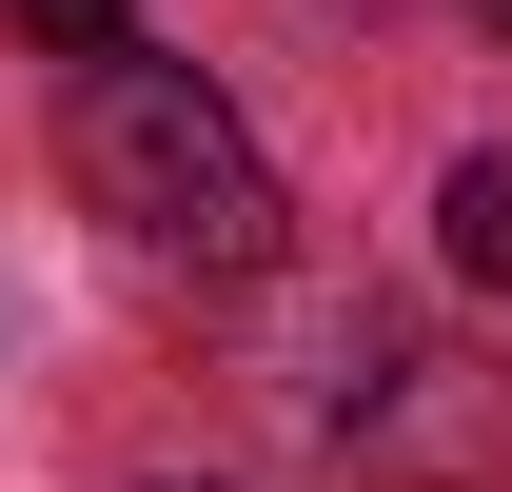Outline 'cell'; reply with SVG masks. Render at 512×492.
Instances as JSON below:
<instances>
[{
	"instance_id": "obj_4",
	"label": "cell",
	"mask_w": 512,
	"mask_h": 492,
	"mask_svg": "<svg viewBox=\"0 0 512 492\" xmlns=\"http://www.w3.org/2000/svg\"><path fill=\"white\" fill-rule=\"evenodd\" d=\"M473 20H493V40H512V0H473Z\"/></svg>"
},
{
	"instance_id": "obj_2",
	"label": "cell",
	"mask_w": 512,
	"mask_h": 492,
	"mask_svg": "<svg viewBox=\"0 0 512 492\" xmlns=\"http://www.w3.org/2000/svg\"><path fill=\"white\" fill-rule=\"evenodd\" d=\"M434 237H453V276H473V296H512V158H453Z\"/></svg>"
},
{
	"instance_id": "obj_1",
	"label": "cell",
	"mask_w": 512,
	"mask_h": 492,
	"mask_svg": "<svg viewBox=\"0 0 512 492\" xmlns=\"http://www.w3.org/2000/svg\"><path fill=\"white\" fill-rule=\"evenodd\" d=\"M79 197L158 276H256L276 256V158L237 138V99L197 60H138V40H99V79H79Z\"/></svg>"
},
{
	"instance_id": "obj_3",
	"label": "cell",
	"mask_w": 512,
	"mask_h": 492,
	"mask_svg": "<svg viewBox=\"0 0 512 492\" xmlns=\"http://www.w3.org/2000/svg\"><path fill=\"white\" fill-rule=\"evenodd\" d=\"M20 40H60V60H99V40H138V0H0Z\"/></svg>"
},
{
	"instance_id": "obj_5",
	"label": "cell",
	"mask_w": 512,
	"mask_h": 492,
	"mask_svg": "<svg viewBox=\"0 0 512 492\" xmlns=\"http://www.w3.org/2000/svg\"><path fill=\"white\" fill-rule=\"evenodd\" d=\"M158 492H197V473H158Z\"/></svg>"
}]
</instances>
